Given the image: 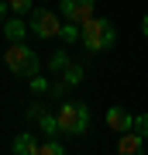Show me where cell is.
<instances>
[{
  "mask_svg": "<svg viewBox=\"0 0 148 155\" xmlns=\"http://www.w3.org/2000/svg\"><path fill=\"white\" fill-rule=\"evenodd\" d=\"M79 38H83V45H86L90 52H104V48H110V45L117 41V28L107 21V17H90V21H83V31H79Z\"/></svg>",
  "mask_w": 148,
  "mask_h": 155,
  "instance_id": "1",
  "label": "cell"
},
{
  "mask_svg": "<svg viewBox=\"0 0 148 155\" xmlns=\"http://www.w3.org/2000/svg\"><path fill=\"white\" fill-rule=\"evenodd\" d=\"M4 66L14 72V76H38L41 72V62H38V55H35L31 48H28L24 41H11L7 45V52H4Z\"/></svg>",
  "mask_w": 148,
  "mask_h": 155,
  "instance_id": "2",
  "label": "cell"
},
{
  "mask_svg": "<svg viewBox=\"0 0 148 155\" xmlns=\"http://www.w3.org/2000/svg\"><path fill=\"white\" fill-rule=\"evenodd\" d=\"M55 117H59V127H62L66 134H86V127H90V110H86L83 104H76V100L59 104Z\"/></svg>",
  "mask_w": 148,
  "mask_h": 155,
  "instance_id": "3",
  "label": "cell"
},
{
  "mask_svg": "<svg viewBox=\"0 0 148 155\" xmlns=\"http://www.w3.org/2000/svg\"><path fill=\"white\" fill-rule=\"evenodd\" d=\"M28 28L38 35V38H59V31H62V14L55 17L52 11H31V14H28Z\"/></svg>",
  "mask_w": 148,
  "mask_h": 155,
  "instance_id": "4",
  "label": "cell"
},
{
  "mask_svg": "<svg viewBox=\"0 0 148 155\" xmlns=\"http://www.w3.org/2000/svg\"><path fill=\"white\" fill-rule=\"evenodd\" d=\"M97 11V0H59V14L62 21H76L83 28V21H90Z\"/></svg>",
  "mask_w": 148,
  "mask_h": 155,
  "instance_id": "5",
  "label": "cell"
},
{
  "mask_svg": "<svg viewBox=\"0 0 148 155\" xmlns=\"http://www.w3.org/2000/svg\"><path fill=\"white\" fill-rule=\"evenodd\" d=\"M141 148H145V138L134 131H121V141H117V152L121 155H141Z\"/></svg>",
  "mask_w": 148,
  "mask_h": 155,
  "instance_id": "6",
  "label": "cell"
},
{
  "mask_svg": "<svg viewBox=\"0 0 148 155\" xmlns=\"http://www.w3.org/2000/svg\"><path fill=\"white\" fill-rule=\"evenodd\" d=\"M131 124H134V117L127 114L124 107H110V110H107V127H110V131H117V134L131 131Z\"/></svg>",
  "mask_w": 148,
  "mask_h": 155,
  "instance_id": "7",
  "label": "cell"
},
{
  "mask_svg": "<svg viewBox=\"0 0 148 155\" xmlns=\"http://www.w3.org/2000/svg\"><path fill=\"white\" fill-rule=\"evenodd\" d=\"M38 138H35V134L31 131H24V134H17V138H14V145H11V148L17 152V155H38Z\"/></svg>",
  "mask_w": 148,
  "mask_h": 155,
  "instance_id": "8",
  "label": "cell"
},
{
  "mask_svg": "<svg viewBox=\"0 0 148 155\" xmlns=\"http://www.w3.org/2000/svg\"><path fill=\"white\" fill-rule=\"evenodd\" d=\"M4 35H7V41H24V35H28V21L21 14L11 17V21H4Z\"/></svg>",
  "mask_w": 148,
  "mask_h": 155,
  "instance_id": "9",
  "label": "cell"
},
{
  "mask_svg": "<svg viewBox=\"0 0 148 155\" xmlns=\"http://www.w3.org/2000/svg\"><path fill=\"white\" fill-rule=\"evenodd\" d=\"M79 31H83V28H79L76 21H66L62 31H59V38H62V41H79Z\"/></svg>",
  "mask_w": 148,
  "mask_h": 155,
  "instance_id": "10",
  "label": "cell"
},
{
  "mask_svg": "<svg viewBox=\"0 0 148 155\" xmlns=\"http://www.w3.org/2000/svg\"><path fill=\"white\" fill-rule=\"evenodd\" d=\"M38 124H41V131H45V134H52V138H55V134L62 131V127H59V117H55V114H45Z\"/></svg>",
  "mask_w": 148,
  "mask_h": 155,
  "instance_id": "11",
  "label": "cell"
},
{
  "mask_svg": "<svg viewBox=\"0 0 148 155\" xmlns=\"http://www.w3.org/2000/svg\"><path fill=\"white\" fill-rule=\"evenodd\" d=\"M66 66H69V55H66V52H52L48 69H52V72H66Z\"/></svg>",
  "mask_w": 148,
  "mask_h": 155,
  "instance_id": "12",
  "label": "cell"
},
{
  "mask_svg": "<svg viewBox=\"0 0 148 155\" xmlns=\"http://www.w3.org/2000/svg\"><path fill=\"white\" fill-rule=\"evenodd\" d=\"M62 79H66L69 86H76V83H83V66H72V62H69V66H66V76H62Z\"/></svg>",
  "mask_w": 148,
  "mask_h": 155,
  "instance_id": "13",
  "label": "cell"
},
{
  "mask_svg": "<svg viewBox=\"0 0 148 155\" xmlns=\"http://www.w3.org/2000/svg\"><path fill=\"white\" fill-rule=\"evenodd\" d=\"M7 4H11V11H14V14L28 17V14H31V4H35V0H7Z\"/></svg>",
  "mask_w": 148,
  "mask_h": 155,
  "instance_id": "14",
  "label": "cell"
},
{
  "mask_svg": "<svg viewBox=\"0 0 148 155\" xmlns=\"http://www.w3.org/2000/svg\"><path fill=\"white\" fill-rule=\"evenodd\" d=\"M38 155H62V145L59 141H41L38 145Z\"/></svg>",
  "mask_w": 148,
  "mask_h": 155,
  "instance_id": "15",
  "label": "cell"
},
{
  "mask_svg": "<svg viewBox=\"0 0 148 155\" xmlns=\"http://www.w3.org/2000/svg\"><path fill=\"white\" fill-rule=\"evenodd\" d=\"M45 114H48V110H45V104H41V100H38V104H31V107H28V121H41Z\"/></svg>",
  "mask_w": 148,
  "mask_h": 155,
  "instance_id": "16",
  "label": "cell"
},
{
  "mask_svg": "<svg viewBox=\"0 0 148 155\" xmlns=\"http://www.w3.org/2000/svg\"><path fill=\"white\" fill-rule=\"evenodd\" d=\"M66 90H69L66 79H55V83H48V97H66Z\"/></svg>",
  "mask_w": 148,
  "mask_h": 155,
  "instance_id": "17",
  "label": "cell"
},
{
  "mask_svg": "<svg viewBox=\"0 0 148 155\" xmlns=\"http://www.w3.org/2000/svg\"><path fill=\"white\" fill-rule=\"evenodd\" d=\"M131 127H134V131H138V134H141V138H148V114H138Z\"/></svg>",
  "mask_w": 148,
  "mask_h": 155,
  "instance_id": "18",
  "label": "cell"
},
{
  "mask_svg": "<svg viewBox=\"0 0 148 155\" xmlns=\"http://www.w3.org/2000/svg\"><path fill=\"white\" fill-rule=\"evenodd\" d=\"M31 90H35V93H48V79H41V76H31Z\"/></svg>",
  "mask_w": 148,
  "mask_h": 155,
  "instance_id": "19",
  "label": "cell"
},
{
  "mask_svg": "<svg viewBox=\"0 0 148 155\" xmlns=\"http://www.w3.org/2000/svg\"><path fill=\"white\" fill-rule=\"evenodd\" d=\"M11 11V4H7V0H0V21H4V14Z\"/></svg>",
  "mask_w": 148,
  "mask_h": 155,
  "instance_id": "20",
  "label": "cell"
},
{
  "mask_svg": "<svg viewBox=\"0 0 148 155\" xmlns=\"http://www.w3.org/2000/svg\"><path fill=\"white\" fill-rule=\"evenodd\" d=\"M141 35L148 38V17H141Z\"/></svg>",
  "mask_w": 148,
  "mask_h": 155,
  "instance_id": "21",
  "label": "cell"
}]
</instances>
